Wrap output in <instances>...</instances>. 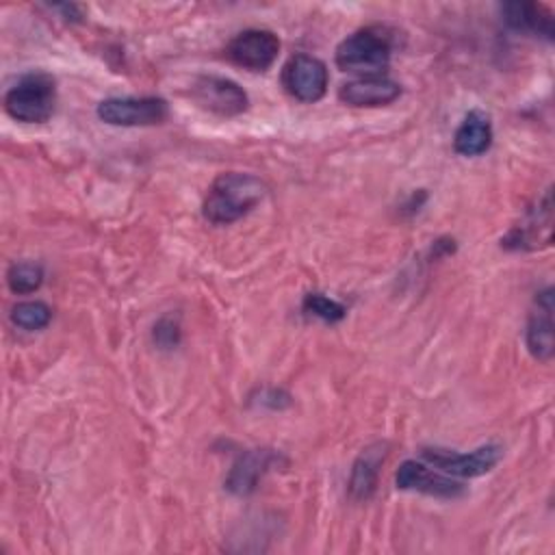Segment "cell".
Here are the masks:
<instances>
[{"instance_id":"9c48e42d","label":"cell","mask_w":555,"mask_h":555,"mask_svg":"<svg viewBox=\"0 0 555 555\" xmlns=\"http://www.w3.org/2000/svg\"><path fill=\"white\" fill-rule=\"evenodd\" d=\"M553 238V195L551 189L538 197L535 206H531L518 225L505 238V247L514 249H540L548 247Z\"/></svg>"},{"instance_id":"52a82bcc","label":"cell","mask_w":555,"mask_h":555,"mask_svg":"<svg viewBox=\"0 0 555 555\" xmlns=\"http://www.w3.org/2000/svg\"><path fill=\"white\" fill-rule=\"evenodd\" d=\"M284 89L299 102L312 104L327 91V67L310 54H295L282 69Z\"/></svg>"},{"instance_id":"ba28073f","label":"cell","mask_w":555,"mask_h":555,"mask_svg":"<svg viewBox=\"0 0 555 555\" xmlns=\"http://www.w3.org/2000/svg\"><path fill=\"white\" fill-rule=\"evenodd\" d=\"M501 447L496 444H483L470 453H457L451 449H440V447H429L423 449L421 455L434 464L436 468H440L447 475L453 477H479L490 473L499 460H501Z\"/></svg>"},{"instance_id":"ac0fdd59","label":"cell","mask_w":555,"mask_h":555,"mask_svg":"<svg viewBox=\"0 0 555 555\" xmlns=\"http://www.w3.org/2000/svg\"><path fill=\"white\" fill-rule=\"evenodd\" d=\"M52 319V310L46 301H20L11 310V321L22 330H43Z\"/></svg>"},{"instance_id":"2e32d148","label":"cell","mask_w":555,"mask_h":555,"mask_svg":"<svg viewBox=\"0 0 555 555\" xmlns=\"http://www.w3.org/2000/svg\"><path fill=\"white\" fill-rule=\"evenodd\" d=\"M386 457V444L377 442L373 447H366L360 457L353 462L351 477H349V494L358 501H366L377 486V473Z\"/></svg>"},{"instance_id":"277c9868","label":"cell","mask_w":555,"mask_h":555,"mask_svg":"<svg viewBox=\"0 0 555 555\" xmlns=\"http://www.w3.org/2000/svg\"><path fill=\"white\" fill-rule=\"evenodd\" d=\"M191 95L199 108L219 117H236L249 106L245 89L223 76H197L191 85Z\"/></svg>"},{"instance_id":"8fae6325","label":"cell","mask_w":555,"mask_h":555,"mask_svg":"<svg viewBox=\"0 0 555 555\" xmlns=\"http://www.w3.org/2000/svg\"><path fill=\"white\" fill-rule=\"evenodd\" d=\"M401 95V85L386 76H358L338 89V100L356 108L386 106Z\"/></svg>"},{"instance_id":"5b68a950","label":"cell","mask_w":555,"mask_h":555,"mask_svg":"<svg viewBox=\"0 0 555 555\" xmlns=\"http://www.w3.org/2000/svg\"><path fill=\"white\" fill-rule=\"evenodd\" d=\"M169 115L167 102L156 95L106 98L98 104V117L111 126H156Z\"/></svg>"},{"instance_id":"ffe728a7","label":"cell","mask_w":555,"mask_h":555,"mask_svg":"<svg viewBox=\"0 0 555 555\" xmlns=\"http://www.w3.org/2000/svg\"><path fill=\"white\" fill-rule=\"evenodd\" d=\"M180 338V332H178V325L171 321V319H160L156 325H154V340L156 345H160L163 349H169L178 343Z\"/></svg>"},{"instance_id":"d6986e66","label":"cell","mask_w":555,"mask_h":555,"mask_svg":"<svg viewBox=\"0 0 555 555\" xmlns=\"http://www.w3.org/2000/svg\"><path fill=\"white\" fill-rule=\"evenodd\" d=\"M301 306H304V312L327 323H336L345 317V306L332 297H325L323 293H308Z\"/></svg>"},{"instance_id":"e0dca14e","label":"cell","mask_w":555,"mask_h":555,"mask_svg":"<svg viewBox=\"0 0 555 555\" xmlns=\"http://www.w3.org/2000/svg\"><path fill=\"white\" fill-rule=\"evenodd\" d=\"M43 282V269L37 262H15L7 271V284L17 295L35 293Z\"/></svg>"},{"instance_id":"7c38bea8","label":"cell","mask_w":555,"mask_h":555,"mask_svg":"<svg viewBox=\"0 0 555 555\" xmlns=\"http://www.w3.org/2000/svg\"><path fill=\"white\" fill-rule=\"evenodd\" d=\"M397 488L401 490H416L431 496L455 499L464 494V486L442 473H434L425 464L416 460H405L397 470Z\"/></svg>"},{"instance_id":"30bf717a","label":"cell","mask_w":555,"mask_h":555,"mask_svg":"<svg viewBox=\"0 0 555 555\" xmlns=\"http://www.w3.org/2000/svg\"><path fill=\"white\" fill-rule=\"evenodd\" d=\"M553 288H544L535 295L533 308L527 321V349L533 358L548 362L555 351V336H553Z\"/></svg>"},{"instance_id":"4fadbf2b","label":"cell","mask_w":555,"mask_h":555,"mask_svg":"<svg viewBox=\"0 0 555 555\" xmlns=\"http://www.w3.org/2000/svg\"><path fill=\"white\" fill-rule=\"evenodd\" d=\"M280 460V455L271 449H251L245 451L230 468L225 477V490L245 496L258 488V481L271 470V466Z\"/></svg>"},{"instance_id":"7a4b0ae2","label":"cell","mask_w":555,"mask_h":555,"mask_svg":"<svg viewBox=\"0 0 555 555\" xmlns=\"http://www.w3.org/2000/svg\"><path fill=\"white\" fill-rule=\"evenodd\" d=\"M390 52H392L390 35L384 28L369 26L343 39L336 48L334 59L343 72H351L360 76H379L390 63Z\"/></svg>"},{"instance_id":"5bb4252c","label":"cell","mask_w":555,"mask_h":555,"mask_svg":"<svg viewBox=\"0 0 555 555\" xmlns=\"http://www.w3.org/2000/svg\"><path fill=\"white\" fill-rule=\"evenodd\" d=\"M492 143V124L483 111H470L453 134V150L462 156H479Z\"/></svg>"},{"instance_id":"6da1fadb","label":"cell","mask_w":555,"mask_h":555,"mask_svg":"<svg viewBox=\"0 0 555 555\" xmlns=\"http://www.w3.org/2000/svg\"><path fill=\"white\" fill-rule=\"evenodd\" d=\"M267 195V184L251 173L228 171L215 178L204 199V217L215 225H228L251 212Z\"/></svg>"},{"instance_id":"8992f818","label":"cell","mask_w":555,"mask_h":555,"mask_svg":"<svg viewBox=\"0 0 555 555\" xmlns=\"http://www.w3.org/2000/svg\"><path fill=\"white\" fill-rule=\"evenodd\" d=\"M280 52V39L264 28H249L238 33L225 48L228 59L249 72H267Z\"/></svg>"},{"instance_id":"3957f363","label":"cell","mask_w":555,"mask_h":555,"mask_svg":"<svg viewBox=\"0 0 555 555\" xmlns=\"http://www.w3.org/2000/svg\"><path fill=\"white\" fill-rule=\"evenodd\" d=\"M56 102L54 78L46 72L22 76L4 95V111L24 124H43L52 117Z\"/></svg>"},{"instance_id":"9a60e30c","label":"cell","mask_w":555,"mask_h":555,"mask_svg":"<svg viewBox=\"0 0 555 555\" xmlns=\"http://www.w3.org/2000/svg\"><path fill=\"white\" fill-rule=\"evenodd\" d=\"M503 20L514 30L535 33L553 39V13L544 4L535 2H507L501 7Z\"/></svg>"}]
</instances>
